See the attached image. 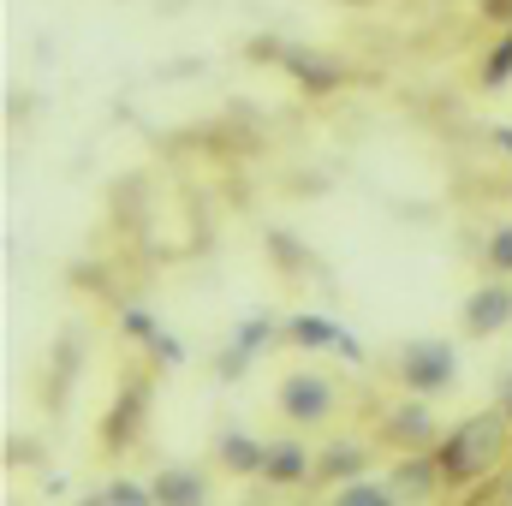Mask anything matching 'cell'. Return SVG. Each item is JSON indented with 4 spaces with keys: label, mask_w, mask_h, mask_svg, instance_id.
Wrapping results in <instances>:
<instances>
[{
    "label": "cell",
    "mask_w": 512,
    "mask_h": 506,
    "mask_svg": "<svg viewBox=\"0 0 512 506\" xmlns=\"http://www.w3.org/2000/svg\"><path fill=\"white\" fill-rule=\"evenodd\" d=\"M507 411H489V417H471V423H459L453 429V441L441 447V471H447V483H477V477H489L495 465H501V453H507Z\"/></svg>",
    "instance_id": "6da1fadb"
},
{
    "label": "cell",
    "mask_w": 512,
    "mask_h": 506,
    "mask_svg": "<svg viewBox=\"0 0 512 506\" xmlns=\"http://www.w3.org/2000/svg\"><path fill=\"white\" fill-rule=\"evenodd\" d=\"M459 376V352L447 340H405L399 346V381L411 393H441Z\"/></svg>",
    "instance_id": "7a4b0ae2"
},
{
    "label": "cell",
    "mask_w": 512,
    "mask_h": 506,
    "mask_svg": "<svg viewBox=\"0 0 512 506\" xmlns=\"http://www.w3.org/2000/svg\"><path fill=\"white\" fill-rule=\"evenodd\" d=\"M280 411L292 423H322L334 411V381L316 376V370H298V376L280 381Z\"/></svg>",
    "instance_id": "3957f363"
},
{
    "label": "cell",
    "mask_w": 512,
    "mask_h": 506,
    "mask_svg": "<svg viewBox=\"0 0 512 506\" xmlns=\"http://www.w3.org/2000/svg\"><path fill=\"white\" fill-rule=\"evenodd\" d=\"M507 322H512V286H501V280L495 286H477L471 304H465V328L471 334H501Z\"/></svg>",
    "instance_id": "277c9868"
},
{
    "label": "cell",
    "mask_w": 512,
    "mask_h": 506,
    "mask_svg": "<svg viewBox=\"0 0 512 506\" xmlns=\"http://www.w3.org/2000/svg\"><path fill=\"white\" fill-rule=\"evenodd\" d=\"M262 477H274V483H298V477H310V453H304L298 441H274V447L262 453Z\"/></svg>",
    "instance_id": "5b68a950"
},
{
    "label": "cell",
    "mask_w": 512,
    "mask_h": 506,
    "mask_svg": "<svg viewBox=\"0 0 512 506\" xmlns=\"http://www.w3.org/2000/svg\"><path fill=\"white\" fill-rule=\"evenodd\" d=\"M393 489H399V495H429V489H435V465H429V459L399 465V471H393Z\"/></svg>",
    "instance_id": "8992f818"
},
{
    "label": "cell",
    "mask_w": 512,
    "mask_h": 506,
    "mask_svg": "<svg viewBox=\"0 0 512 506\" xmlns=\"http://www.w3.org/2000/svg\"><path fill=\"white\" fill-rule=\"evenodd\" d=\"M203 495H209V489H203L191 471H167V477L155 483V501H203Z\"/></svg>",
    "instance_id": "52a82bcc"
},
{
    "label": "cell",
    "mask_w": 512,
    "mask_h": 506,
    "mask_svg": "<svg viewBox=\"0 0 512 506\" xmlns=\"http://www.w3.org/2000/svg\"><path fill=\"white\" fill-rule=\"evenodd\" d=\"M262 453H268V447H256L245 435H227V441H221V459H227L233 471H262Z\"/></svg>",
    "instance_id": "ba28073f"
},
{
    "label": "cell",
    "mask_w": 512,
    "mask_h": 506,
    "mask_svg": "<svg viewBox=\"0 0 512 506\" xmlns=\"http://www.w3.org/2000/svg\"><path fill=\"white\" fill-rule=\"evenodd\" d=\"M393 435H405V441H429V411H423V405L393 411Z\"/></svg>",
    "instance_id": "9c48e42d"
},
{
    "label": "cell",
    "mask_w": 512,
    "mask_h": 506,
    "mask_svg": "<svg viewBox=\"0 0 512 506\" xmlns=\"http://www.w3.org/2000/svg\"><path fill=\"white\" fill-rule=\"evenodd\" d=\"M352 465H364V447H352V441H340V447H334V453H328V459H322L316 471H322V477H346Z\"/></svg>",
    "instance_id": "30bf717a"
},
{
    "label": "cell",
    "mask_w": 512,
    "mask_h": 506,
    "mask_svg": "<svg viewBox=\"0 0 512 506\" xmlns=\"http://www.w3.org/2000/svg\"><path fill=\"white\" fill-rule=\"evenodd\" d=\"M292 340H304V346H334V328L316 322V316H298V322H292Z\"/></svg>",
    "instance_id": "8fae6325"
},
{
    "label": "cell",
    "mask_w": 512,
    "mask_h": 506,
    "mask_svg": "<svg viewBox=\"0 0 512 506\" xmlns=\"http://www.w3.org/2000/svg\"><path fill=\"white\" fill-rule=\"evenodd\" d=\"M399 489H376V483H346L340 489V501H352V506H382V501H393Z\"/></svg>",
    "instance_id": "7c38bea8"
},
{
    "label": "cell",
    "mask_w": 512,
    "mask_h": 506,
    "mask_svg": "<svg viewBox=\"0 0 512 506\" xmlns=\"http://www.w3.org/2000/svg\"><path fill=\"white\" fill-rule=\"evenodd\" d=\"M489 262H495L501 274H512V227H501V233L489 239Z\"/></svg>",
    "instance_id": "4fadbf2b"
},
{
    "label": "cell",
    "mask_w": 512,
    "mask_h": 506,
    "mask_svg": "<svg viewBox=\"0 0 512 506\" xmlns=\"http://www.w3.org/2000/svg\"><path fill=\"white\" fill-rule=\"evenodd\" d=\"M108 501H149V495H143V489H137V483H114V489H108Z\"/></svg>",
    "instance_id": "5bb4252c"
},
{
    "label": "cell",
    "mask_w": 512,
    "mask_h": 506,
    "mask_svg": "<svg viewBox=\"0 0 512 506\" xmlns=\"http://www.w3.org/2000/svg\"><path fill=\"white\" fill-rule=\"evenodd\" d=\"M501 411H507V417H512V376L501 381Z\"/></svg>",
    "instance_id": "9a60e30c"
},
{
    "label": "cell",
    "mask_w": 512,
    "mask_h": 506,
    "mask_svg": "<svg viewBox=\"0 0 512 506\" xmlns=\"http://www.w3.org/2000/svg\"><path fill=\"white\" fill-rule=\"evenodd\" d=\"M507 501H512V483H507Z\"/></svg>",
    "instance_id": "2e32d148"
}]
</instances>
